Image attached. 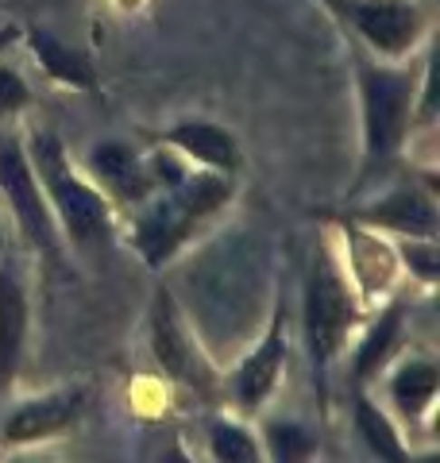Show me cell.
Wrapping results in <instances>:
<instances>
[{"instance_id":"obj_1","label":"cell","mask_w":440,"mask_h":463,"mask_svg":"<svg viewBox=\"0 0 440 463\" xmlns=\"http://www.w3.org/2000/svg\"><path fill=\"white\" fill-rule=\"evenodd\" d=\"M35 178L43 185V197L54 213V224H62L66 240L81 251H105L112 240V213L100 190H93L85 178H78L62 151V143L51 132H35L27 147Z\"/></svg>"},{"instance_id":"obj_2","label":"cell","mask_w":440,"mask_h":463,"mask_svg":"<svg viewBox=\"0 0 440 463\" xmlns=\"http://www.w3.org/2000/svg\"><path fill=\"white\" fill-rule=\"evenodd\" d=\"M359 100H363V170H383L394 155L406 147L414 128V97L417 78L402 66L371 62L359 54Z\"/></svg>"},{"instance_id":"obj_3","label":"cell","mask_w":440,"mask_h":463,"mask_svg":"<svg viewBox=\"0 0 440 463\" xmlns=\"http://www.w3.org/2000/svg\"><path fill=\"white\" fill-rule=\"evenodd\" d=\"M356 321H359V294L351 286L348 270L340 267V259L320 240L310 263V279H305V340H310V355L320 379H325L332 359L340 355Z\"/></svg>"},{"instance_id":"obj_4","label":"cell","mask_w":440,"mask_h":463,"mask_svg":"<svg viewBox=\"0 0 440 463\" xmlns=\"http://www.w3.org/2000/svg\"><path fill=\"white\" fill-rule=\"evenodd\" d=\"M0 194L8 197L20 228L27 232V240H32V248L43 251L47 259H58L62 240H58L54 213L47 205V197H43V185L35 178L32 163H27V151L20 147V139L8 132H0Z\"/></svg>"},{"instance_id":"obj_5","label":"cell","mask_w":440,"mask_h":463,"mask_svg":"<svg viewBox=\"0 0 440 463\" xmlns=\"http://www.w3.org/2000/svg\"><path fill=\"white\" fill-rule=\"evenodd\" d=\"M332 5L387 62L409 54L421 43L425 16L414 0H332Z\"/></svg>"},{"instance_id":"obj_6","label":"cell","mask_w":440,"mask_h":463,"mask_svg":"<svg viewBox=\"0 0 440 463\" xmlns=\"http://www.w3.org/2000/svg\"><path fill=\"white\" fill-rule=\"evenodd\" d=\"M151 352L158 359L170 379L189 383L197 390H209L213 383V371L205 364V355L194 347L189 332L178 317V306H174L170 289H155V306H151Z\"/></svg>"},{"instance_id":"obj_7","label":"cell","mask_w":440,"mask_h":463,"mask_svg":"<svg viewBox=\"0 0 440 463\" xmlns=\"http://www.w3.org/2000/svg\"><path fill=\"white\" fill-rule=\"evenodd\" d=\"M286 355H290V344H286V309L278 306L271 325H267V336L255 347L252 355H244V364L232 374V398L244 413H255L263 402L274 394L278 379H282V367H286Z\"/></svg>"},{"instance_id":"obj_8","label":"cell","mask_w":440,"mask_h":463,"mask_svg":"<svg viewBox=\"0 0 440 463\" xmlns=\"http://www.w3.org/2000/svg\"><path fill=\"white\" fill-rule=\"evenodd\" d=\"M351 221H359L367 228L398 232V236H406V240H436V228H440L433 194H425L421 185H414V182L390 190L383 201H378V205L359 209Z\"/></svg>"},{"instance_id":"obj_9","label":"cell","mask_w":440,"mask_h":463,"mask_svg":"<svg viewBox=\"0 0 440 463\" xmlns=\"http://www.w3.org/2000/svg\"><path fill=\"white\" fill-rule=\"evenodd\" d=\"M194 228H197L194 216L163 190L155 201L151 197L143 201V213H139V224H136V248L151 267H163L167 259L189 240Z\"/></svg>"},{"instance_id":"obj_10","label":"cell","mask_w":440,"mask_h":463,"mask_svg":"<svg viewBox=\"0 0 440 463\" xmlns=\"http://www.w3.org/2000/svg\"><path fill=\"white\" fill-rule=\"evenodd\" d=\"M344 240H348V279L359 289V298L387 294L394 274H398V251L375 228H367L359 221H351L344 228Z\"/></svg>"},{"instance_id":"obj_11","label":"cell","mask_w":440,"mask_h":463,"mask_svg":"<svg viewBox=\"0 0 440 463\" xmlns=\"http://www.w3.org/2000/svg\"><path fill=\"white\" fill-rule=\"evenodd\" d=\"M81 413V394L78 390H66V394H51V398H39V402H27L20 405L16 413L5 421L0 437L5 444H32V440H47L54 432L70 429Z\"/></svg>"},{"instance_id":"obj_12","label":"cell","mask_w":440,"mask_h":463,"mask_svg":"<svg viewBox=\"0 0 440 463\" xmlns=\"http://www.w3.org/2000/svg\"><path fill=\"white\" fill-rule=\"evenodd\" d=\"M90 166L97 170L100 182H109L112 194H120L124 201H136V205H143V201L158 190L151 166H147L128 143H100L90 155Z\"/></svg>"},{"instance_id":"obj_13","label":"cell","mask_w":440,"mask_h":463,"mask_svg":"<svg viewBox=\"0 0 440 463\" xmlns=\"http://www.w3.org/2000/svg\"><path fill=\"white\" fill-rule=\"evenodd\" d=\"M167 143L186 158V163L209 166V170H220V174H236L240 170L236 139H232L225 128H216V124H205V120L178 124L167 136Z\"/></svg>"},{"instance_id":"obj_14","label":"cell","mask_w":440,"mask_h":463,"mask_svg":"<svg viewBox=\"0 0 440 463\" xmlns=\"http://www.w3.org/2000/svg\"><path fill=\"white\" fill-rule=\"evenodd\" d=\"M27 340V294L12 270L0 267V390L16 379Z\"/></svg>"},{"instance_id":"obj_15","label":"cell","mask_w":440,"mask_h":463,"mask_svg":"<svg viewBox=\"0 0 440 463\" xmlns=\"http://www.w3.org/2000/svg\"><path fill=\"white\" fill-rule=\"evenodd\" d=\"M32 51H35L43 70H47L54 81L73 85V90H93L97 85V70H93L90 58H85L81 51L66 47V43H58L51 32H39L35 27L32 32Z\"/></svg>"},{"instance_id":"obj_16","label":"cell","mask_w":440,"mask_h":463,"mask_svg":"<svg viewBox=\"0 0 440 463\" xmlns=\"http://www.w3.org/2000/svg\"><path fill=\"white\" fill-rule=\"evenodd\" d=\"M436 386H440L436 364H429V359H409V364H402L394 371L390 394H394L398 413L409 417V421H417V417H425V410L436 402Z\"/></svg>"},{"instance_id":"obj_17","label":"cell","mask_w":440,"mask_h":463,"mask_svg":"<svg viewBox=\"0 0 440 463\" xmlns=\"http://www.w3.org/2000/svg\"><path fill=\"white\" fill-rule=\"evenodd\" d=\"M402 317H406L402 301H394V306H387L383 313H378V321L367 328V336H363L359 352H356V383H367L390 359L394 344H398V332H402Z\"/></svg>"},{"instance_id":"obj_18","label":"cell","mask_w":440,"mask_h":463,"mask_svg":"<svg viewBox=\"0 0 440 463\" xmlns=\"http://www.w3.org/2000/svg\"><path fill=\"white\" fill-rule=\"evenodd\" d=\"M356 429H359V437L367 440V448H371L375 456H383L390 463H402L406 459V448H402L398 429H394L390 417L378 410L375 402H367L363 394L356 398Z\"/></svg>"},{"instance_id":"obj_19","label":"cell","mask_w":440,"mask_h":463,"mask_svg":"<svg viewBox=\"0 0 440 463\" xmlns=\"http://www.w3.org/2000/svg\"><path fill=\"white\" fill-rule=\"evenodd\" d=\"M209 448H213V456L225 459V463H255L263 456L259 440L252 437V432L232 425V421H216L209 429Z\"/></svg>"},{"instance_id":"obj_20","label":"cell","mask_w":440,"mask_h":463,"mask_svg":"<svg viewBox=\"0 0 440 463\" xmlns=\"http://www.w3.org/2000/svg\"><path fill=\"white\" fill-rule=\"evenodd\" d=\"M267 448L271 459H310L317 452V440L310 429H301L298 421H274L267 425Z\"/></svg>"},{"instance_id":"obj_21","label":"cell","mask_w":440,"mask_h":463,"mask_svg":"<svg viewBox=\"0 0 440 463\" xmlns=\"http://www.w3.org/2000/svg\"><path fill=\"white\" fill-rule=\"evenodd\" d=\"M398 255L406 259V267L417 274L421 282H436L440 274V251H436V240H402Z\"/></svg>"},{"instance_id":"obj_22","label":"cell","mask_w":440,"mask_h":463,"mask_svg":"<svg viewBox=\"0 0 440 463\" xmlns=\"http://www.w3.org/2000/svg\"><path fill=\"white\" fill-rule=\"evenodd\" d=\"M27 100H32L27 81L16 74V70L0 66V120H8V116H16L20 109H27Z\"/></svg>"},{"instance_id":"obj_23","label":"cell","mask_w":440,"mask_h":463,"mask_svg":"<svg viewBox=\"0 0 440 463\" xmlns=\"http://www.w3.org/2000/svg\"><path fill=\"white\" fill-rule=\"evenodd\" d=\"M12 39H20V27H0V51H5Z\"/></svg>"},{"instance_id":"obj_24","label":"cell","mask_w":440,"mask_h":463,"mask_svg":"<svg viewBox=\"0 0 440 463\" xmlns=\"http://www.w3.org/2000/svg\"><path fill=\"white\" fill-rule=\"evenodd\" d=\"M0 251H5V232H0Z\"/></svg>"}]
</instances>
